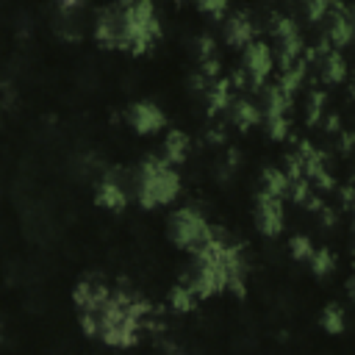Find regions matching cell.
Instances as JSON below:
<instances>
[{"instance_id": "cell-1", "label": "cell", "mask_w": 355, "mask_h": 355, "mask_svg": "<svg viewBox=\"0 0 355 355\" xmlns=\"http://www.w3.org/2000/svg\"><path fill=\"white\" fill-rule=\"evenodd\" d=\"M180 191V175L172 169L166 158H144L136 175V200L141 208H158L178 197Z\"/></svg>"}, {"instance_id": "cell-2", "label": "cell", "mask_w": 355, "mask_h": 355, "mask_svg": "<svg viewBox=\"0 0 355 355\" xmlns=\"http://www.w3.org/2000/svg\"><path fill=\"white\" fill-rule=\"evenodd\" d=\"M161 36L158 17L150 3H130L122 6V47L133 55H141L153 47V42Z\"/></svg>"}, {"instance_id": "cell-3", "label": "cell", "mask_w": 355, "mask_h": 355, "mask_svg": "<svg viewBox=\"0 0 355 355\" xmlns=\"http://www.w3.org/2000/svg\"><path fill=\"white\" fill-rule=\"evenodd\" d=\"M166 233H169V241L180 250H191V252H200L208 239L214 236L211 225L205 222V216L197 211V208H178L172 216H169V225H166Z\"/></svg>"}, {"instance_id": "cell-4", "label": "cell", "mask_w": 355, "mask_h": 355, "mask_svg": "<svg viewBox=\"0 0 355 355\" xmlns=\"http://www.w3.org/2000/svg\"><path fill=\"white\" fill-rule=\"evenodd\" d=\"M269 31L275 33L277 39V58H280V67L288 69L300 61L305 44H302V36H300V28L291 17L286 14H269Z\"/></svg>"}, {"instance_id": "cell-5", "label": "cell", "mask_w": 355, "mask_h": 355, "mask_svg": "<svg viewBox=\"0 0 355 355\" xmlns=\"http://www.w3.org/2000/svg\"><path fill=\"white\" fill-rule=\"evenodd\" d=\"M244 72H247V78L255 89L266 86V78L272 72V50H269L266 42L255 39L252 44L244 47Z\"/></svg>"}, {"instance_id": "cell-6", "label": "cell", "mask_w": 355, "mask_h": 355, "mask_svg": "<svg viewBox=\"0 0 355 355\" xmlns=\"http://www.w3.org/2000/svg\"><path fill=\"white\" fill-rule=\"evenodd\" d=\"M255 225L269 239L283 233V202H280V197H272L266 191H261L255 197Z\"/></svg>"}, {"instance_id": "cell-7", "label": "cell", "mask_w": 355, "mask_h": 355, "mask_svg": "<svg viewBox=\"0 0 355 355\" xmlns=\"http://www.w3.org/2000/svg\"><path fill=\"white\" fill-rule=\"evenodd\" d=\"M128 122H130V128L136 130V133H155V130H161L164 125H166V116H164V111L155 105V103H150V100H139V103H133L130 108H128Z\"/></svg>"}, {"instance_id": "cell-8", "label": "cell", "mask_w": 355, "mask_h": 355, "mask_svg": "<svg viewBox=\"0 0 355 355\" xmlns=\"http://www.w3.org/2000/svg\"><path fill=\"white\" fill-rule=\"evenodd\" d=\"M80 11H83V3H58L55 17H53V31L58 33V39L78 42L83 36V28H80V19H78Z\"/></svg>"}, {"instance_id": "cell-9", "label": "cell", "mask_w": 355, "mask_h": 355, "mask_svg": "<svg viewBox=\"0 0 355 355\" xmlns=\"http://www.w3.org/2000/svg\"><path fill=\"white\" fill-rule=\"evenodd\" d=\"M94 39L103 47H122V8H103L97 14Z\"/></svg>"}, {"instance_id": "cell-10", "label": "cell", "mask_w": 355, "mask_h": 355, "mask_svg": "<svg viewBox=\"0 0 355 355\" xmlns=\"http://www.w3.org/2000/svg\"><path fill=\"white\" fill-rule=\"evenodd\" d=\"M222 36L230 47H247L255 42V22L247 11H236L225 19V28H222Z\"/></svg>"}, {"instance_id": "cell-11", "label": "cell", "mask_w": 355, "mask_h": 355, "mask_svg": "<svg viewBox=\"0 0 355 355\" xmlns=\"http://www.w3.org/2000/svg\"><path fill=\"white\" fill-rule=\"evenodd\" d=\"M111 297V288L100 280H83L75 286V302L80 311H100Z\"/></svg>"}, {"instance_id": "cell-12", "label": "cell", "mask_w": 355, "mask_h": 355, "mask_svg": "<svg viewBox=\"0 0 355 355\" xmlns=\"http://www.w3.org/2000/svg\"><path fill=\"white\" fill-rule=\"evenodd\" d=\"M94 197H97V205H103V208H108V211H122V208L128 205V191H125V186L119 183V178H116L114 172H108V175L100 180Z\"/></svg>"}, {"instance_id": "cell-13", "label": "cell", "mask_w": 355, "mask_h": 355, "mask_svg": "<svg viewBox=\"0 0 355 355\" xmlns=\"http://www.w3.org/2000/svg\"><path fill=\"white\" fill-rule=\"evenodd\" d=\"M230 119H233V125H236L239 130H250V128H255V125L263 119V111H261L252 100L239 97V100H233V105H230Z\"/></svg>"}, {"instance_id": "cell-14", "label": "cell", "mask_w": 355, "mask_h": 355, "mask_svg": "<svg viewBox=\"0 0 355 355\" xmlns=\"http://www.w3.org/2000/svg\"><path fill=\"white\" fill-rule=\"evenodd\" d=\"M205 100H208V111L211 114H219V111H230V105H233V83H230V78H216L214 83H211V89L205 92Z\"/></svg>"}, {"instance_id": "cell-15", "label": "cell", "mask_w": 355, "mask_h": 355, "mask_svg": "<svg viewBox=\"0 0 355 355\" xmlns=\"http://www.w3.org/2000/svg\"><path fill=\"white\" fill-rule=\"evenodd\" d=\"M324 36H327L330 44H336V47H344V44H349V42L355 39V33H352V22H349V17L344 14V8L336 6V11H333V17H330V25H327V33H324Z\"/></svg>"}, {"instance_id": "cell-16", "label": "cell", "mask_w": 355, "mask_h": 355, "mask_svg": "<svg viewBox=\"0 0 355 355\" xmlns=\"http://www.w3.org/2000/svg\"><path fill=\"white\" fill-rule=\"evenodd\" d=\"M319 69H322V80L324 83H341L347 78V61L338 50H330L322 61H319Z\"/></svg>"}, {"instance_id": "cell-17", "label": "cell", "mask_w": 355, "mask_h": 355, "mask_svg": "<svg viewBox=\"0 0 355 355\" xmlns=\"http://www.w3.org/2000/svg\"><path fill=\"white\" fill-rule=\"evenodd\" d=\"M164 158L169 164H183L189 158V136L183 130H172L164 139Z\"/></svg>"}, {"instance_id": "cell-18", "label": "cell", "mask_w": 355, "mask_h": 355, "mask_svg": "<svg viewBox=\"0 0 355 355\" xmlns=\"http://www.w3.org/2000/svg\"><path fill=\"white\" fill-rule=\"evenodd\" d=\"M261 183H263V191L266 194H272V197H286L288 194V189H291V180L286 178V172L283 169H275V166H266L263 172H261Z\"/></svg>"}, {"instance_id": "cell-19", "label": "cell", "mask_w": 355, "mask_h": 355, "mask_svg": "<svg viewBox=\"0 0 355 355\" xmlns=\"http://www.w3.org/2000/svg\"><path fill=\"white\" fill-rule=\"evenodd\" d=\"M291 108V97L280 92V86H266L263 89V114L266 116H288L286 111Z\"/></svg>"}, {"instance_id": "cell-20", "label": "cell", "mask_w": 355, "mask_h": 355, "mask_svg": "<svg viewBox=\"0 0 355 355\" xmlns=\"http://www.w3.org/2000/svg\"><path fill=\"white\" fill-rule=\"evenodd\" d=\"M305 72H308V64L300 58L294 67H288V69H283V75H280V92L286 94V97H294V92L302 86V80H305Z\"/></svg>"}, {"instance_id": "cell-21", "label": "cell", "mask_w": 355, "mask_h": 355, "mask_svg": "<svg viewBox=\"0 0 355 355\" xmlns=\"http://www.w3.org/2000/svg\"><path fill=\"white\" fill-rule=\"evenodd\" d=\"M194 302H197V297H194V291L186 283H180V286H175L169 291V305H172L175 313H189L194 308Z\"/></svg>"}, {"instance_id": "cell-22", "label": "cell", "mask_w": 355, "mask_h": 355, "mask_svg": "<svg viewBox=\"0 0 355 355\" xmlns=\"http://www.w3.org/2000/svg\"><path fill=\"white\" fill-rule=\"evenodd\" d=\"M322 327H324V333H330V336H338V333H344V327H347V319H344V311L338 308V305H327L324 311H322Z\"/></svg>"}, {"instance_id": "cell-23", "label": "cell", "mask_w": 355, "mask_h": 355, "mask_svg": "<svg viewBox=\"0 0 355 355\" xmlns=\"http://www.w3.org/2000/svg\"><path fill=\"white\" fill-rule=\"evenodd\" d=\"M333 269H336V255H333L327 247L313 250V255H311V272H313L316 277H324V275H330Z\"/></svg>"}, {"instance_id": "cell-24", "label": "cell", "mask_w": 355, "mask_h": 355, "mask_svg": "<svg viewBox=\"0 0 355 355\" xmlns=\"http://www.w3.org/2000/svg\"><path fill=\"white\" fill-rule=\"evenodd\" d=\"M324 103H327V94L322 92V89H311V94H308V103H305V116H308V122L311 125H316L319 119H322V114H324Z\"/></svg>"}, {"instance_id": "cell-25", "label": "cell", "mask_w": 355, "mask_h": 355, "mask_svg": "<svg viewBox=\"0 0 355 355\" xmlns=\"http://www.w3.org/2000/svg\"><path fill=\"white\" fill-rule=\"evenodd\" d=\"M288 252H291L294 261H311V255H313L311 239H305V236H294V239L288 241Z\"/></svg>"}, {"instance_id": "cell-26", "label": "cell", "mask_w": 355, "mask_h": 355, "mask_svg": "<svg viewBox=\"0 0 355 355\" xmlns=\"http://www.w3.org/2000/svg\"><path fill=\"white\" fill-rule=\"evenodd\" d=\"M194 50H197V58H200V64H202V61H211V58H216V42H214V36H208V33L197 36V39H194Z\"/></svg>"}, {"instance_id": "cell-27", "label": "cell", "mask_w": 355, "mask_h": 355, "mask_svg": "<svg viewBox=\"0 0 355 355\" xmlns=\"http://www.w3.org/2000/svg\"><path fill=\"white\" fill-rule=\"evenodd\" d=\"M266 133L275 141L286 139L288 136V116H266Z\"/></svg>"}, {"instance_id": "cell-28", "label": "cell", "mask_w": 355, "mask_h": 355, "mask_svg": "<svg viewBox=\"0 0 355 355\" xmlns=\"http://www.w3.org/2000/svg\"><path fill=\"white\" fill-rule=\"evenodd\" d=\"M286 178L294 183V180H302L305 178V164H302V158H300V153H288L286 155Z\"/></svg>"}, {"instance_id": "cell-29", "label": "cell", "mask_w": 355, "mask_h": 355, "mask_svg": "<svg viewBox=\"0 0 355 355\" xmlns=\"http://www.w3.org/2000/svg\"><path fill=\"white\" fill-rule=\"evenodd\" d=\"M288 197L294 200V202H300V205H305L308 200H311V183L302 178V180H294L291 183V189H288Z\"/></svg>"}, {"instance_id": "cell-30", "label": "cell", "mask_w": 355, "mask_h": 355, "mask_svg": "<svg viewBox=\"0 0 355 355\" xmlns=\"http://www.w3.org/2000/svg\"><path fill=\"white\" fill-rule=\"evenodd\" d=\"M327 11H330V6L322 3V0H313V3L305 6V17H308V22H322V17H324Z\"/></svg>"}, {"instance_id": "cell-31", "label": "cell", "mask_w": 355, "mask_h": 355, "mask_svg": "<svg viewBox=\"0 0 355 355\" xmlns=\"http://www.w3.org/2000/svg\"><path fill=\"white\" fill-rule=\"evenodd\" d=\"M202 14H211V17H216V19H222L225 17V11H227V6L222 3V0H216V3H200L197 6Z\"/></svg>"}, {"instance_id": "cell-32", "label": "cell", "mask_w": 355, "mask_h": 355, "mask_svg": "<svg viewBox=\"0 0 355 355\" xmlns=\"http://www.w3.org/2000/svg\"><path fill=\"white\" fill-rule=\"evenodd\" d=\"M200 72L214 83L216 80V75H219V58H211V61H202L200 64Z\"/></svg>"}, {"instance_id": "cell-33", "label": "cell", "mask_w": 355, "mask_h": 355, "mask_svg": "<svg viewBox=\"0 0 355 355\" xmlns=\"http://www.w3.org/2000/svg\"><path fill=\"white\" fill-rule=\"evenodd\" d=\"M319 219H322V225H324V227H330V225H336V214H333V211H330L327 205H324V208L319 211Z\"/></svg>"}, {"instance_id": "cell-34", "label": "cell", "mask_w": 355, "mask_h": 355, "mask_svg": "<svg viewBox=\"0 0 355 355\" xmlns=\"http://www.w3.org/2000/svg\"><path fill=\"white\" fill-rule=\"evenodd\" d=\"M161 349H164V355H183V347L175 344V341H164Z\"/></svg>"}, {"instance_id": "cell-35", "label": "cell", "mask_w": 355, "mask_h": 355, "mask_svg": "<svg viewBox=\"0 0 355 355\" xmlns=\"http://www.w3.org/2000/svg\"><path fill=\"white\" fill-rule=\"evenodd\" d=\"M324 130L327 133H338V116L336 114H327L324 116Z\"/></svg>"}, {"instance_id": "cell-36", "label": "cell", "mask_w": 355, "mask_h": 355, "mask_svg": "<svg viewBox=\"0 0 355 355\" xmlns=\"http://www.w3.org/2000/svg\"><path fill=\"white\" fill-rule=\"evenodd\" d=\"M211 144H222L225 141V130L222 128H214V130H208V136H205Z\"/></svg>"}, {"instance_id": "cell-37", "label": "cell", "mask_w": 355, "mask_h": 355, "mask_svg": "<svg viewBox=\"0 0 355 355\" xmlns=\"http://www.w3.org/2000/svg\"><path fill=\"white\" fill-rule=\"evenodd\" d=\"M349 22H352V33H355V6L349 8Z\"/></svg>"}, {"instance_id": "cell-38", "label": "cell", "mask_w": 355, "mask_h": 355, "mask_svg": "<svg viewBox=\"0 0 355 355\" xmlns=\"http://www.w3.org/2000/svg\"><path fill=\"white\" fill-rule=\"evenodd\" d=\"M349 297H352V302H355V277L349 280Z\"/></svg>"}, {"instance_id": "cell-39", "label": "cell", "mask_w": 355, "mask_h": 355, "mask_svg": "<svg viewBox=\"0 0 355 355\" xmlns=\"http://www.w3.org/2000/svg\"><path fill=\"white\" fill-rule=\"evenodd\" d=\"M352 230H355V225H352Z\"/></svg>"}, {"instance_id": "cell-40", "label": "cell", "mask_w": 355, "mask_h": 355, "mask_svg": "<svg viewBox=\"0 0 355 355\" xmlns=\"http://www.w3.org/2000/svg\"><path fill=\"white\" fill-rule=\"evenodd\" d=\"M352 183H355V180H352Z\"/></svg>"}]
</instances>
